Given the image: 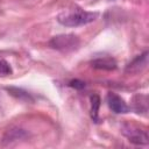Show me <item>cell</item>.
Wrapping results in <instances>:
<instances>
[{
  "label": "cell",
  "mask_w": 149,
  "mask_h": 149,
  "mask_svg": "<svg viewBox=\"0 0 149 149\" xmlns=\"http://www.w3.org/2000/svg\"><path fill=\"white\" fill-rule=\"evenodd\" d=\"M98 17L97 12H87L84 9H72L63 12L58 15L57 21L65 27H78L93 22Z\"/></svg>",
  "instance_id": "obj_1"
},
{
  "label": "cell",
  "mask_w": 149,
  "mask_h": 149,
  "mask_svg": "<svg viewBox=\"0 0 149 149\" xmlns=\"http://www.w3.org/2000/svg\"><path fill=\"white\" fill-rule=\"evenodd\" d=\"M79 44H80L79 37L74 34H61V35L54 36L49 42V45L51 48L59 51H65V52L77 49Z\"/></svg>",
  "instance_id": "obj_2"
},
{
  "label": "cell",
  "mask_w": 149,
  "mask_h": 149,
  "mask_svg": "<svg viewBox=\"0 0 149 149\" xmlns=\"http://www.w3.org/2000/svg\"><path fill=\"white\" fill-rule=\"evenodd\" d=\"M122 134L134 144H140V146H147L149 143V137L146 130L140 129L139 127L129 123H125L121 127Z\"/></svg>",
  "instance_id": "obj_3"
},
{
  "label": "cell",
  "mask_w": 149,
  "mask_h": 149,
  "mask_svg": "<svg viewBox=\"0 0 149 149\" xmlns=\"http://www.w3.org/2000/svg\"><path fill=\"white\" fill-rule=\"evenodd\" d=\"M107 104L109 106V108L118 114H122V113H127L129 111L128 105L126 104V101L118 94L115 93H108L107 94Z\"/></svg>",
  "instance_id": "obj_4"
},
{
  "label": "cell",
  "mask_w": 149,
  "mask_h": 149,
  "mask_svg": "<svg viewBox=\"0 0 149 149\" xmlns=\"http://www.w3.org/2000/svg\"><path fill=\"white\" fill-rule=\"evenodd\" d=\"M148 65V51H144L143 54L136 56L127 66L126 72L127 73H139L143 71Z\"/></svg>",
  "instance_id": "obj_5"
},
{
  "label": "cell",
  "mask_w": 149,
  "mask_h": 149,
  "mask_svg": "<svg viewBox=\"0 0 149 149\" xmlns=\"http://www.w3.org/2000/svg\"><path fill=\"white\" fill-rule=\"evenodd\" d=\"M92 66L98 70H106V71H112L116 69V62L115 59L111 57H101L92 61Z\"/></svg>",
  "instance_id": "obj_6"
},
{
  "label": "cell",
  "mask_w": 149,
  "mask_h": 149,
  "mask_svg": "<svg viewBox=\"0 0 149 149\" xmlns=\"http://www.w3.org/2000/svg\"><path fill=\"white\" fill-rule=\"evenodd\" d=\"M26 133L24 130L22 129H19V128H13L10 130H8L3 137V142H8V143H12L14 141H19V140H23L26 137Z\"/></svg>",
  "instance_id": "obj_7"
},
{
  "label": "cell",
  "mask_w": 149,
  "mask_h": 149,
  "mask_svg": "<svg viewBox=\"0 0 149 149\" xmlns=\"http://www.w3.org/2000/svg\"><path fill=\"white\" fill-rule=\"evenodd\" d=\"M99 107H100V98L98 94H93L91 97V116L93 121H99Z\"/></svg>",
  "instance_id": "obj_8"
},
{
  "label": "cell",
  "mask_w": 149,
  "mask_h": 149,
  "mask_svg": "<svg viewBox=\"0 0 149 149\" xmlns=\"http://www.w3.org/2000/svg\"><path fill=\"white\" fill-rule=\"evenodd\" d=\"M10 73H12V68H10L9 63L0 57V77L8 76Z\"/></svg>",
  "instance_id": "obj_9"
},
{
  "label": "cell",
  "mask_w": 149,
  "mask_h": 149,
  "mask_svg": "<svg viewBox=\"0 0 149 149\" xmlns=\"http://www.w3.org/2000/svg\"><path fill=\"white\" fill-rule=\"evenodd\" d=\"M70 86L76 87V88H81V87L85 86V84H84L83 81H79V80H72V81L70 83Z\"/></svg>",
  "instance_id": "obj_10"
}]
</instances>
